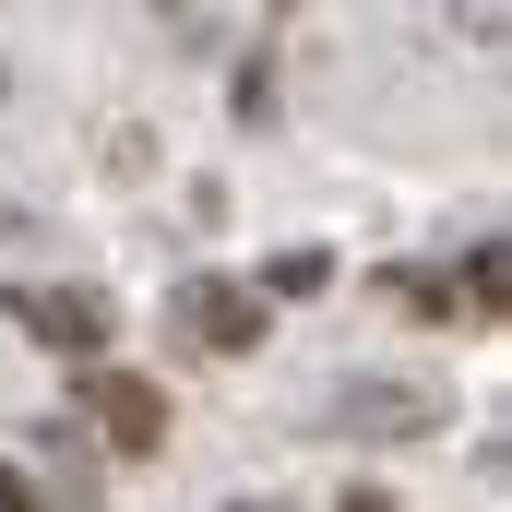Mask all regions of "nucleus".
<instances>
[{
    "instance_id": "8",
    "label": "nucleus",
    "mask_w": 512,
    "mask_h": 512,
    "mask_svg": "<svg viewBox=\"0 0 512 512\" xmlns=\"http://www.w3.org/2000/svg\"><path fill=\"white\" fill-rule=\"evenodd\" d=\"M0 512H48V501H36V477H24V465H0Z\"/></svg>"
},
{
    "instance_id": "7",
    "label": "nucleus",
    "mask_w": 512,
    "mask_h": 512,
    "mask_svg": "<svg viewBox=\"0 0 512 512\" xmlns=\"http://www.w3.org/2000/svg\"><path fill=\"white\" fill-rule=\"evenodd\" d=\"M393 298H405L417 322H453V274H393Z\"/></svg>"
},
{
    "instance_id": "3",
    "label": "nucleus",
    "mask_w": 512,
    "mask_h": 512,
    "mask_svg": "<svg viewBox=\"0 0 512 512\" xmlns=\"http://www.w3.org/2000/svg\"><path fill=\"white\" fill-rule=\"evenodd\" d=\"M167 322L203 334L215 358H251L262 334H274V310L251 298V274H179V286H167Z\"/></svg>"
},
{
    "instance_id": "4",
    "label": "nucleus",
    "mask_w": 512,
    "mask_h": 512,
    "mask_svg": "<svg viewBox=\"0 0 512 512\" xmlns=\"http://www.w3.org/2000/svg\"><path fill=\"white\" fill-rule=\"evenodd\" d=\"M0 310H12L48 358H72V370L108 358V298H96V286H0Z\"/></svg>"
},
{
    "instance_id": "2",
    "label": "nucleus",
    "mask_w": 512,
    "mask_h": 512,
    "mask_svg": "<svg viewBox=\"0 0 512 512\" xmlns=\"http://www.w3.org/2000/svg\"><path fill=\"white\" fill-rule=\"evenodd\" d=\"M334 417H346V441H429V429H453L441 382H417V370H346Z\"/></svg>"
},
{
    "instance_id": "9",
    "label": "nucleus",
    "mask_w": 512,
    "mask_h": 512,
    "mask_svg": "<svg viewBox=\"0 0 512 512\" xmlns=\"http://www.w3.org/2000/svg\"><path fill=\"white\" fill-rule=\"evenodd\" d=\"M334 512H393V489H382V477H346V501H334Z\"/></svg>"
},
{
    "instance_id": "1",
    "label": "nucleus",
    "mask_w": 512,
    "mask_h": 512,
    "mask_svg": "<svg viewBox=\"0 0 512 512\" xmlns=\"http://www.w3.org/2000/svg\"><path fill=\"white\" fill-rule=\"evenodd\" d=\"M72 429H96L108 453H167V382H143L120 358H84L72 370Z\"/></svg>"
},
{
    "instance_id": "6",
    "label": "nucleus",
    "mask_w": 512,
    "mask_h": 512,
    "mask_svg": "<svg viewBox=\"0 0 512 512\" xmlns=\"http://www.w3.org/2000/svg\"><path fill=\"white\" fill-rule=\"evenodd\" d=\"M322 286H334V251H274V262L251 274L262 310H274V298H322Z\"/></svg>"
},
{
    "instance_id": "10",
    "label": "nucleus",
    "mask_w": 512,
    "mask_h": 512,
    "mask_svg": "<svg viewBox=\"0 0 512 512\" xmlns=\"http://www.w3.org/2000/svg\"><path fill=\"white\" fill-rule=\"evenodd\" d=\"M227 512H274V501H227Z\"/></svg>"
},
{
    "instance_id": "5",
    "label": "nucleus",
    "mask_w": 512,
    "mask_h": 512,
    "mask_svg": "<svg viewBox=\"0 0 512 512\" xmlns=\"http://www.w3.org/2000/svg\"><path fill=\"white\" fill-rule=\"evenodd\" d=\"M36 453H48V489H60L72 512H96V501H108V465H96V441H84L72 417H48V429H36ZM48 489H36V501H48Z\"/></svg>"
}]
</instances>
